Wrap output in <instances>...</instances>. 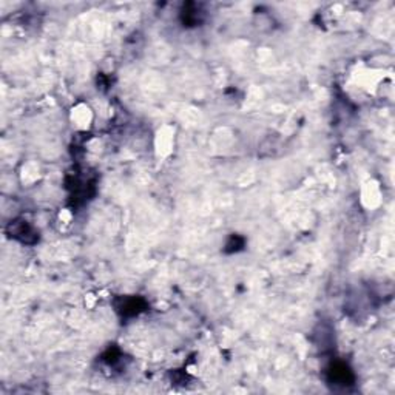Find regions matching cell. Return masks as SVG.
Listing matches in <instances>:
<instances>
[{"label":"cell","mask_w":395,"mask_h":395,"mask_svg":"<svg viewBox=\"0 0 395 395\" xmlns=\"http://www.w3.org/2000/svg\"><path fill=\"white\" fill-rule=\"evenodd\" d=\"M74 111V110H73ZM73 121L74 124H76L78 127H82V128H87L90 124V108L88 106H85L82 105L79 110H76L73 113Z\"/></svg>","instance_id":"6da1fadb"}]
</instances>
